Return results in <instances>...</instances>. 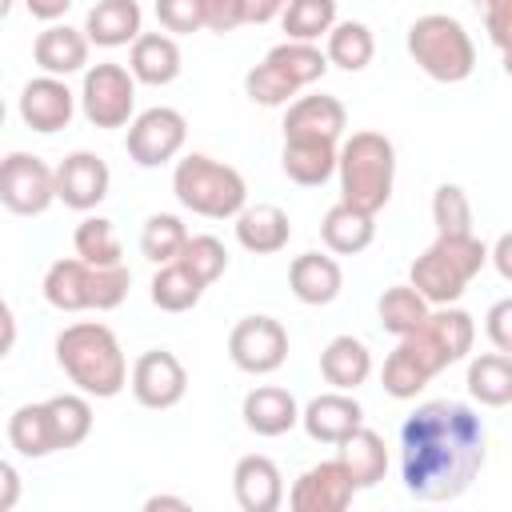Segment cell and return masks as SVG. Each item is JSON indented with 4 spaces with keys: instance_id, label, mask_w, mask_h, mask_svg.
<instances>
[{
    "instance_id": "1",
    "label": "cell",
    "mask_w": 512,
    "mask_h": 512,
    "mask_svg": "<svg viewBox=\"0 0 512 512\" xmlns=\"http://www.w3.org/2000/svg\"><path fill=\"white\" fill-rule=\"evenodd\" d=\"M488 456L484 420L456 400H428L400 424V480L408 496L440 504L472 488Z\"/></svg>"
},
{
    "instance_id": "2",
    "label": "cell",
    "mask_w": 512,
    "mask_h": 512,
    "mask_svg": "<svg viewBox=\"0 0 512 512\" xmlns=\"http://www.w3.org/2000/svg\"><path fill=\"white\" fill-rule=\"evenodd\" d=\"M476 340V324L464 308H448L436 304L428 308V316L400 336L396 352L384 360V392L396 400H412L420 388H428V380L444 368H452L456 360H464L472 352Z\"/></svg>"
},
{
    "instance_id": "3",
    "label": "cell",
    "mask_w": 512,
    "mask_h": 512,
    "mask_svg": "<svg viewBox=\"0 0 512 512\" xmlns=\"http://www.w3.org/2000/svg\"><path fill=\"white\" fill-rule=\"evenodd\" d=\"M56 364L84 396H96V400H112L128 384L124 348H120L116 332L96 320L68 324L56 336Z\"/></svg>"
},
{
    "instance_id": "4",
    "label": "cell",
    "mask_w": 512,
    "mask_h": 512,
    "mask_svg": "<svg viewBox=\"0 0 512 512\" xmlns=\"http://www.w3.org/2000/svg\"><path fill=\"white\" fill-rule=\"evenodd\" d=\"M340 200L360 212H380L392 200L396 180V148L384 132H352L344 148H336Z\"/></svg>"
},
{
    "instance_id": "5",
    "label": "cell",
    "mask_w": 512,
    "mask_h": 512,
    "mask_svg": "<svg viewBox=\"0 0 512 512\" xmlns=\"http://www.w3.org/2000/svg\"><path fill=\"white\" fill-rule=\"evenodd\" d=\"M488 248L464 232V236H436L416 260H412V288L428 300V304H456L464 296V288L472 284V276L484 268Z\"/></svg>"
},
{
    "instance_id": "6",
    "label": "cell",
    "mask_w": 512,
    "mask_h": 512,
    "mask_svg": "<svg viewBox=\"0 0 512 512\" xmlns=\"http://www.w3.org/2000/svg\"><path fill=\"white\" fill-rule=\"evenodd\" d=\"M172 192L188 212L208 216V220H228L248 204L244 176L232 164L212 160L204 152H188L184 160H176Z\"/></svg>"
},
{
    "instance_id": "7",
    "label": "cell",
    "mask_w": 512,
    "mask_h": 512,
    "mask_svg": "<svg viewBox=\"0 0 512 512\" xmlns=\"http://www.w3.org/2000/svg\"><path fill=\"white\" fill-rule=\"evenodd\" d=\"M128 288H132V272L124 264L96 268V264H84L80 256H72V260H56L44 272V300L52 308H60V312H84V308L108 312V308H120Z\"/></svg>"
},
{
    "instance_id": "8",
    "label": "cell",
    "mask_w": 512,
    "mask_h": 512,
    "mask_svg": "<svg viewBox=\"0 0 512 512\" xmlns=\"http://www.w3.org/2000/svg\"><path fill=\"white\" fill-rule=\"evenodd\" d=\"M408 52L424 76L440 84H460L476 68V44L468 28L448 12H424L408 28Z\"/></svg>"
},
{
    "instance_id": "9",
    "label": "cell",
    "mask_w": 512,
    "mask_h": 512,
    "mask_svg": "<svg viewBox=\"0 0 512 512\" xmlns=\"http://www.w3.org/2000/svg\"><path fill=\"white\" fill-rule=\"evenodd\" d=\"M328 72V60L316 44H304V40H284L276 44L248 76H244V92L252 104L260 108H280L288 104L300 88L316 84L320 76Z\"/></svg>"
},
{
    "instance_id": "10",
    "label": "cell",
    "mask_w": 512,
    "mask_h": 512,
    "mask_svg": "<svg viewBox=\"0 0 512 512\" xmlns=\"http://www.w3.org/2000/svg\"><path fill=\"white\" fill-rule=\"evenodd\" d=\"M80 108L92 128H124L136 108V80L124 64H92L80 84Z\"/></svg>"
},
{
    "instance_id": "11",
    "label": "cell",
    "mask_w": 512,
    "mask_h": 512,
    "mask_svg": "<svg viewBox=\"0 0 512 512\" xmlns=\"http://www.w3.org/2000/svg\"><path fill=\"white\" fill-rule=\"evenodd\" d=\"M56 200L52 168L32 152H8L0 160V204L16 216H40Z\"/></svg>"
},
{
    "instance_id": "12",
    "label": "cell",
    "mask_w": 512,
    "mask_h": 512,
    "mask_svg": "<svg viewBox=\"0 0 512 512\" xmlns=\"http://www.w3.org/2000/svg\"><path fill=\"white\" fill-rule=\"evenodd\" d=\"M228 356L248 376H268L288 360V332L272 316H244L228 332Z\"/></svg>"
},
{
    "instance_id": "13",
    "label": "cell",
    "mask_w": 512,
    "mask_h": 512,
    "mask_svg": "<svg viewBox=\"0 0 512 512\" xmlns=\"http://www.w3.org/2000/svg\"><path fill=\"white\" fill-rule=\"evenodd\" d=\"M184 140H188L184 116H180L176 108L156 104V108L140 112V116L128 124V140H124V144H128V156H132L140 168H160V164L176 160V152L184 148Z\"/></svg>"
},
{
    "instance_id": "14",
    "label": "cell",
    "mask_w": 512,
    "mask_h": 512,
    "mask_svg": "<svg viewBox=\"0 0 512 512\" xmlns=\"http://www.w3.org/2000/svg\"><path fill=\"white\" fill-rule=\"evenodd\" d=\"M128 388H132L136 404H144L152 412H164V408H176L184 400L188 372H184V364L168 348H148V352L136 356L132 376H128Z\"/></svg>"
},
{
    "instance_id": "15",
    "label": "cell",
    "mask_w": 512,
    "mask_h": 512,
    "mask_svg": "<svg viewBox=\"0 0 512 512\" xmlns=\"http://www.w3.org/2000/svg\"><path fill=\"white\" fill-rule=\"evenodd\" d=\"M356 496V484L348 476V468L336 460H320L312 464L288 492V508L292 512H344Z\"/></svg>"
},
{
    "instance_id": "16",
    "label": "cell",
    "mask_w": 512,
    "mask_h": 512,
    "mask_svg": "<svg viewBox=\"0 0 512 512\" xmlns=\"http://www.w3.org/2000/svg\"><path fill=\"white\" fill-rule=\"evenodd\" d=\"M52 180H56V200H64V208L88 212L108 196L112 172L96 152L80 148V152H68L60 160V168H52Z\"/></svg>"
},
{
    "instance_id": "17",
    "label": "cell",
    "mask_w": 512,
    "mask_h": 512,
    "mask_svg": "<svg viewBox=\"0 0 512 512\" xmlns=\"http://www.w3.org/2000/svg\"><path fill=\"white\" fill-rule=\"evenodd\" d=\"M76 116V96L64 76H36L20 88V120L32 132H60Z\"/></svg>"
},
{
    "instance_id": "18",
    "label": "cell",
    "mask_w": 512,
    "mask_h": 512,
    "mask_svg": "<svg viewBox=\"0 0 512 512\" xmlns=\"http://www.w3.org/2000/svg\"><path fill=\"white\" fill-rule=\"evenodd\" d=\"M348 128V112L336 96H300L284 112V140H328L336 144Z\"/></svg>"
},
{
    "instance_id": "19",
    "label": "cell",
    "mask_w": 512,
    "mask_h": 512,
    "mask_svg": "<svg viewBox=\"0 0 512 512\" xmlns=\"http://www.w3.org/2000/svg\"><path fill=\"white\" fill-rule=\"evenodd\" d=\"M232 492H236V504L244 512H276L284 504V476H280V468L268 456L252 452V456L236 460Z\"/></svg>"
},
{
    "instance_id": "20",
    "label": "cell",
    "mask_w": 512,
    "mask_h": 512,
    "mask_svg": "<svg viewBox=\"0 0 512 512\" xmlns=\"http://www.w3.org/2000/svg\"><path fill=\"white\" fill-rule=\"evenodd\" d=\"M300 424L316 444H340L344 436H352L364 424V408L348 392L336 388V392L308 400V408L300 412Z\"/></svg>"
},
{
    "instance_id": "21",
    "label": "cell",
    "mask_w": 512,
    "mask_h": 512,
    "mask_svg": "<svg viewBox=\"0 0 512 512\" xmlns=\"http://www.w3.org/2000/svg\"><path fill=\"white\" fill-rule=\"evenodd\" d=\"M240 416L256 436H284V432H292L300 424V404H296V396L288 388L260 384V388H252L244 396Z\"/></svg>"
},
{
    "instance_id": "22",
    "label": "cell",
    "mask_w": 512,
    "mask_h": 512,
    "mask_svg": "<svg viewBox=\"0 0 512 512\" xmlns=\"http://www.w3.org/2000/svg\"><path fill=\"white\" fill-rule=\"evenodd\" d=\"M288 284H292V296L300 304H332L344 288V272L332 256L324 252H300L288 268Z\"/></svg>"
},
{
    "instance_id": "23",
    "label": "cell",
    "mask_w": 512,
    "mask_h": 512,
    "mask_svg": "<svg viewBox=\"0 0 512 512\" xmlns=\"http://www.w3.org/2000/svg\"><path fill=\"white\" fill-rule=\"evenodd\" d=\"M288 236H292L288 212L276 204H244L236 212V240H240V248H248L256 256L280 252L288 244Z\"/></svg>"
},
{
    "instance_id": "24",
    "label": "cell",
    "mask_w": 512,
    "mask_h": 512,
    "mask_svg": "<svg viewBox=\"0 0 512 512\" xmlns=\"http://www.w3.org/2000/svg\"><path fill=\"white\" fill-rule=\"evenodd\" d=\"M140 20H144V12L136 0H96L84 16V36H88V44L120 48L140 36Z\"/></svg>"
},
{
    "instance_id": "25",
    "label": "cell",
    "mask_w": 512,
    "mask_h": 512,
    "mask_svg": "<svg viewBox=\"0 0 512 512\" xmlns=\"http://www.w3.org/2000/svg\"><path fill=\"white\" fill-rule=\"evenodd\" d=\"M32 56L44 68V76H72V72H80L88 64V36H84V28L48 24L36 36Z\"/></svg>"
},
{
    "instance_id": "26",
    "label": "cell",
    "mask_w": 512,
    "mask_h": 512,
    "mask_svg": "<svg viewBox=\"0 0 512 512\" xmlns=\"http://www.w3.org/2000/svg\"><path fill=\"white\" fill-rule=\"evenodd\" d=\"M128 72L140 84H172L180 76V48L168 32H140L132 40V56H128Z\"/></svg>"
},
{
    "instance_id": "27",
    "label": "cell",
    "mask_w": 512,
    "mask_h": 512,
    "mask_svg": "<svg viewBox=\"0 0 512 512\" xmlns=\"http://www.w3.org/2000/svg\"><path fill=\"white\" fill-rule=\"evenodd\" d=\"M336 448H340V464L348 468L356 492H360V488H376V484L384 480V472H388V444H384L380 432H372V428L360 424V428H356L352 436H344Z\"/></svg>"
},
{
    "instance_id": "28",
    "label": "cell",
    "mask_w": 512,
    "mask_h": 512,
    "mask_svg": "<svg viewBox=\"0 0 512 512\" xmlns=\"http://www.w3.org/2000/svg\"><path fill=\"white\" fill-rule=\"evenodd\" d=\"M320 376L332 388H340V392L360 388L372 376V352H368V344L356 340V336H332L328 348L320 352Z\"/></svg>"
},
{
    "instance_id": "29",
    "label": "cell",
    "mask_w": 512,
    "mask_h": 512,
    "mask_svg": "<svg viewBox=\"0 0 512 512\" xmlns=\"http://www.w3.org/2000/svg\"><path fill=\"white\" fill-rule=\"evenodd\" d=\"M320 236H324L328 252H336V256H356V252H364V248L372 244V236H376V216H372V212H360V208H352V204L340 200V204H332V208L324 212Z\"/></svg>"
},
{
    "instance_id": "30",
    "label": "cell",
    "mask_w": 512,
    "mask_h": 512,
    "mask_svg": "<svg viewBox=\"0 0 512 512\" xmlns=\"http://www.w3.org/2000/svg\"><path fill=\"white\" fill-rule=\"evenodd\" d=\"M8 440L20 456L28 460H44L52 452H60L56 444V428H52V412L48 404H20L8 420Z\"/></svg>"
},
{
    "instance_id": "31",
    "label": "cell",
    "mask_w": 512,
    "mask_h": 512,
    "mask_svg": "<svg viewBox=\"0 0 512 512\" xmlns=\"http://www.w3.org/2000/svg\"><path fill=\"white\" fill-rule=\"evenodd\" d=\"M280 164H284L288 180H296L304 188H316L336 172V144H328V140H284Z\"/></svg>"
},
{
    "instance_id": "32",
    "label": "cell",
    "mask_w": 512,
    "mask_h": 512,
    "mask_svg": "<svg viewBox=\"0 0 512 512\" xmlns=\"http://www.w3.org/2000/svg\"><path fill=\"white\" fill-rule=\"evenodd\" d=\"M468 396L484 408H504L512 400V360L508 352H484L468 364Z\"/></svg>"
},
{
    "instance_id": "33",
    "label": "cell",
    "mask_w": 512,
    "mask_h": 512,
    "mask_svg": "<svg viewBox=\"0 0 512 512\" xmlns=\"http://www.w3.org/2000/svg\"><path fill=\"white\" fill-rule=\"evenodd\" d=\"M372 52H376V40H372V28L360 24V20H340L328 28V48H324V60L344 68V72H360L372 64Z\"/></svg>"
},
{
    "instance_id": "34",
    "label": "cell",
    "mask_w": 512,
    "mask_h": 512,
    "mask_svg": "<svg viewBox=\"0 0 512 512\" xmlns=\"http://www.w3.org/2000/svg\"><path fill=\"white\" fill-rule=\"evenodd\" d=\"M200 296H204V284L180 260L160 264V272L152 276V304L160 312H188L200 304Z\"/></svg>"
},
{
    "instance_id": "35",
    "label": "cell",
    "mask_w": 512,
    "mask_h": 512,
    "mask_svg": "<svg viewBox=\"0 0 512 512\" xmlns=\"http://www.w3.org/2000/svg\"><path fill=\"white\" fill-rule=\"evenodd\" d=\"M280 24H284L288 40L316 44L336 24V0H288L280 12Z\"/></svg>"
},
{
    "instance_id": "36",
    "label": "cell",
    "mask_w": 512,
    "mask_h": 512,
    "mask_svg": "<svg viewBox=\"0 0 512 512\" xmlns=\"http://www.w3.org/2000/svg\"><path fill=\"white\" fill-rule=\"evenodd\" d=\"M72 248L84 264H96V268H112L120 264V236L112 228V220L104 216H84L76 224V236H72Z\"/></svg>"
},
{
    "instance_id": "37",
    "label": "cell",
    "mask_w": 512,
    "mask_h": 512,
    "mask_svg": "<svg viewBox=\"0 0 512 512\" xmlns=\"http://www.w3.org/2000/svg\"><path fill=\"white\" fill-rule=\"evenodd\" d=\"M428 308H432V304H428L412 284H392V288H384V296H380V304H376L380 324H384V332H392V336L412 332V328L428 316Z\"/></svg>"
},
{
    "instance_id": "38",
    "label": "cell",
    "mask_w": 512,
    "mask_h": 512,
    "mask_svg": "<svg viewBox=\"0 0 512 512\" xmlns=\"http://www.w3.org/2000/svg\"><path fill=\"white\" fill-rule=\"evenodd\" d=\"M44 404L52 412V428H56V444L60 448H76V444L88 440V432H92V404H88V396L60 392V396H52Z\"/></svg>"
},
{
    "instance_id": "39",
    "label": "cell",
    "mask_w": 512,
    "mask_h": 512,
    "mask_svg": "<svg viewBox=\"0 0 512 512\" xmlns=\"http://www.w3.org/2000/svg\"><path fill=\"white\" fill-rule=\"evenodd\" d=\"M184 240H188L184 220H180V216H172V212H156V216H148V220H144L140 252H144L152 264H168V260H176V252L184 248Z\"/></svg>"
},
{
    "instance_id": "40",
    "label": "cell",
    "mask_w": 512,
    "mask_h": 512,
    "mask_svg": "<svg viewBox=\"0 0 512 512\" xmlns=\"http://www.w3.org/2000/svg\"><path fill=\"white\" fill-rule=\"evenodd\" d=\"M432 224L436 236H464L472 232V204L460 184H440L432 192Z\"/></svg>"
},
{
    "instance_id": "41",
    "label": "cell",
    "mask_w": 512,
    "mask_h": 512,
    "mask_svg": "<svg viewBox=\"0 0 512 512\" xmlns=\"http://www.w3.org/2000/svg\"><path fill=\"white\" fill-rule=\"evenodd\" d=\"M176 260H180V264L208 288L212 280L224 276V268H228V248H224L216 236H188L184 248L176 252Z\"/></svg>"
},
{
    "instance_id": "42",
    "label": "cell",
    "mask_w": 512,
    "mask_h": 512,
    "mask_svg": "<svg viewBox=\"0 0 512 512\" xmlns=\"http://www.w3.org/2000/svg\"><path fill=\"white\" fill-rule=\"evenodd\" d=\"M156 20L164 24V32L188 36L204 28V0H156Z\"/></svg>"
},
{
    "instance_id": "43",
    "label": "cell",
    "mask_w": 512,
    "mask_h": 512,
    "mask_svg": "<svg viewBox=\"0 0 512 512\" xmlns=\"http://www.w3.org/2000/svg\"><path fill=\"white\" fill-rule=\"evenodd\" d=\"M480 16H484V32L496 44V52H508V32H512V0H476Z\"/></svg>"
},
{
    "instance_id": "44",
    "label": "cell",
    "mask_w": 512,
    "mask_h": 512,
    "mask_svg": "<svg viewBox=\"0 0 512 512\" xmlns=\"http://www.w3.org/2000/svg\"><path fill=\"white\" fill-rule=\"evenodd\" d=\"M244 24V0H204V28L236 32Z\"/></svg>"
},
{
    "instance_id": "45",
    "label": "cell",
    "mask_w": 512,
    "mask_h": 512,
    "mask_svg": "<svg viewBox=\"0 0 512 512\" xmlns=\"http://www.w3.org/2000/svg\"><path fill=\"white\" fill-rule=\"evenodd\" d=\"M488 340L496 352H512V300H496L488 308Z\"/></svg>"
},
{
    "instance_id": "46",
    "label": "cell",
    "mask_w": 512,
    "mask_h": 512,
    "mask_svg": "<svg viewBox=\"0 0 512 512\" xmlns=\"http://www.w3.org/2000/svg\"><path fill=\"white\" fill-rule=\"evenodd\" d=\"M16 504H20V472L8 460H0V512H12Z\"/></svg>"
},
{
    "instance_id": "47",
    "label": "cell",
    "mask_w": 512,
    "mask_h": 512,
    "mask_svg": "<svg viewBox=\"0 0 512 512\" xmlns=\"http://www.w3.org/2000/svg\"><path fill=\"white\" fill-rule=\"evenodd\" d=\"M288 0H244V24H268L284 12Z\"/></svg>"
},
{
    "instance_id": "48",
    "label": "cell",
    "mask_w": 512,
    "mask_h": 512,
    "mask_svg": "<svg viewBox=\"0 0 512 512\" xmlns=\"http://www.w3.org/2000/svg\"><path fill=\"white\" fill-rule=\"evenodd\" d=\"M28 4V12L36 16V20H44V24H56L68 8H72V0H24Z\"/></svg>"
},
{
    "instance_id": "49",
    "label": "cell",
    "mask_w": 512,
    "mask_h": 512,
    "mask_svg": "<svg viewBox=\"0 0 512 512\" xmlns=\"http://www.w3.org/2000/svg\"><path fill=\"white\" fill-rule=\"evenodd\" d=\"M12 344H16V316H12L8 300L0 296V360L12 352Z\"/></svg>"
},
{
    "instance_id": "50",
    "label": "cell",
    "mask_w": 512,
    "mask_h": 512,
    "mask_svg": "<svg viewBox=\"0 0 512 512\" xmlns=\"http://www.w3.org/2000/svg\"><path fill=\"white\" fill-rule=\"evenodd\" d=\"M508 252H512V236H500L496 240V268H500V276H512V264H508Z\"/></svg>"
},
{
    "instance_id": "51",
    "label": "cell",
    "mask_w": 512,
    "mask_h": 512,
    "mask_svg": "<svg viewBox=\"0 0 512 512\" xmlns=\"http://www.w3.org/2000/svg\"><path fill=\"white\" fill-rule=\"evenodd\" d=\"M156 508H188V500L184 496H148L144 512H156Z\"/></svg>"
},
{
    "instance_id": "52",
    "label": "cell",
    "mask_w": 512,
    "mask_h": 512,
    "mask_svg": "<svg viewBox=\"0 0 512 512\" xmlns=\"http://www.w3.org/2000/svg\"><path fill=\"white\" fill-rule=\"evenodd\" d=\"M8 12H12V0H0V20H4Z\"/></svg>"
},
{
    "instance_id": "53",
    "label": "cell",
    "mask_w": 512,
    "mask_h": 512,
    "mask_svg": "<svg viewBox=\"0 0 512 512\" xmlns=\"http://www.w3.org/2000/svg\"><path fill=\"white\" fill-rule=\"evenodd\" d=\"M4 116H8V108H4V96H0V124H4Z\"/></svg>"
}]
</instances>
